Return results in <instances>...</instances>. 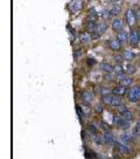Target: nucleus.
Returning a JSON list of instances; mask_svg holds the SVG:
<instances>
[{"label": "nucleus", "mask_w": 140, "mask_h": 159, "mask_svg": "<svg viewBox=\"0 0 140 159\" xmlns=\"http://www.w3.org/2000/svg\"><path fill=\"white\" fill-rule=\"evenodd\" d=\"M107 29V24L106 22H99V24H97L96 28L93 29V38H98L101 35H103Z\"/></svg>", "instance_id": "2"}, {"label": "nucleus", "mask_w": 140, "mask_h": 159, "mask_svg": "<svg viewBox=\"0 0 140 159\" xmlns=\"http://www.w3.org/2000/svg\"><path fill=\"white\" fill-rule=\"evenodd\" d=\"M120 82V86H123V87H130L131 86V84H132V79L131 77H128V76H126V77H124L122 81H119Z\"/></svg>", "instance_id": "18"}, {"label": "nucleus", "mask_w": 140, "mask_h": 159, "mask_svg": "<svg viewBox=\"0 0 140 159\" xmlns=\"http://www.w3.org/2000/svg\"><path fill=\"white\" fill-rule=\"evenodd\" d=\"M106 1H107V3H117L118 0H106Z\"/></svg>", "instance_id": "37"}, {"label": "nucleus", "mask_w": 140, "mask_h": 159, "mask_svg": "<svg viewBox=\"0 0 140 159\" xmlns=\"http://www.w3.org/2000/svg\"><path fill=\"white\" fill-rule=\"evenodd\" d=\"M123 59H124V57H122V55H117V56L114 57V60H116V62H117V65H119V63L123 61Z\"/></svg>", "instance_id": "33"}, {"label": "nucleus", "mask_w": 140, "mask_h": 159, "mask_svg": "<svg viewBox=\"0 0 140 159\" xmlns=\"http://www.w3.org/2000/svg\"><path fill=\"white\" fill-rule=\"evenodd\" d=\"M102 126H103V129H104L105 131H110V126H109V124H106L105 122H102Z\"/></svg>", "instance_id": "32"}, {"label": "nucleus", "mask_w": 140, "mask_h": 159, "mask_svg": "<svg viewBox=\"0 0 140 159\" xmlns=\"http://www.w3.org/2000/svg\"><path fill=\"white\" fill-rule=\"evenodd\" d=\"M132 133H133L134 137H138V138H140V122H138V123L133 126Z\"/></svg>", "instance_id": "21"}, {"label": "nucleus", "mask_w": 140, "mask_h": 159, "mask_svg": "<svg viewBox=\"0 0 140 159\" xmlns=\"http://www.w3.org/2000/svg\"><path fill=\"white\" fill-rule=\"evenodd\" d=\"M135 13L133 12L132 9H127V12H126V21H127V24L130 25V26H133L134 22H135Z\"/></svg>", "instance_id": "7"}, {"label": "nucleus", "mask_w": 140, "mask_h": 159, "mask_svg": "<svg viewBox=\"0 0 140 159\" xmlns=\"http://www.w3.org/2000/svg\"><path fill=\"white\" fill-rule=\"evenodd\" d=\"M92 98H93V95H92L91 92H89V91H84V92L82 94V100H83V102H85V103H90V102L92 101Z\"/></svg>", "instance_id": "16"}, {"label": "nucleus", "mask_w": 140, "mask_h": 159, "mask_svg": "<svg viewBox=\"0 0 140 159\" xmlns=\"http://www.w3.org/2000/svg\"><path fill=\"white\" fill-rule=\"evenodd\" d=\"M127 98L130 102L135 103L140 101V87H132L127 91Z\"/></svg>", "instance_id": "1"}, {"label": "nucleus", "mask_w": 140, "mask_h": 159, "mask_svg": "<svg viewBox=\"0 0 140 159\" xmlns=\"http://www.w3.org/2000/svg\"><path fill=\"white\" fill-rule=\"evenodd\" d=\"M112 96H113V95H112L111 92L103 94V96H102V101H103V103H105V104H111Z\"/></svg>", "instance_id": "17"}, {"label": "nucleus", "mask_w": 140, "mask_h": 159, "mask_svg": "<svg viewBox=\"0 0 140 159\" xmlns=\"http://www.w3.org/2000/svg\"><path fill=\"white\" fill-rule=\"evenodd\" d=\"M135 16H137V19H139V20H140V9H139L138 12L135 13Z\"/></svg>", "instance_id": "35"}, {"label": "nucleus", "mask_w": 140, "mask_h": 159, "mask_svg": "<svg viewBox=\"0 0 140 159\" xmlns=\"http://www.w3.org/2000/svg\"><path fill=\"white\" fill-rule=\"evenodd\" d=\"M88 20H89V22H96V24H97V14H96V13H91V14L89 15Z\"/></svg>", "instance_id": "29"}, {"label": "nucleus", "mask_w": 140, "mask_h": 159, "mask_svg": "<svg viewBox=\"0 0 140 159\" xmlns=\"http://www.w3.org/2000/svg\"><path fill=\"white\" fill-rule=\"evenodd\" d=\"M130 125H131V124H130V121H125V119H124V121L122 122V124L119 125V128L123 129L124 131H126L128 128H130Z\"/></svg>", "instance_id": "26"}, {"label": "nucleus", "mask_w": 140, "mask_h": 159, "mask_svg": "<svg viewBox=\"0 0 140 159\" xmlns=\"http://www.w3.org/2000/svg\"><path fill=\"white\" fill-rule=\"evenodd\" d=\"M80 40L83 44H89L90 40H91V35L88 33V32H83V33L80 34Z\"/></svg>", "instance_id": "14"}, {"label": "nucleus", "mask_w": 140, "mask_h": 159, "mask_svg": "<svg viewBox=\"0 0 140 159\" xmlns=\"http://www.w3.org/2000/svg\"><path fill=\"white\" fill-rule=\"evenodd\" d=\"M96 110H97V111H102L103 109H102V107H98V105H97V107H96Z\"/></svg>", "instance_id": "36"}, {"label": "nucleus", "mask_w": 140, "mask_h": 159, "mask_svg": "<svg viewBox=\"0 0 140 159\" xmlns=\"http://www.w3.org/2000/svg\"><path fill=\"white\" fill-rule=\"evenodd\" d=\"M109 47H110L112 50L117 51V50H119V49L122 48V44L119 42V40H118V39H113V40H110Z\"/></svg>", "instance_id": "11"}, {"label": "nucleus", "mask_w": 140, "mask_h": 159, "mask_svg": "<svg viewBox=\"0 0 140 159\" xmlns=\"http://www.w3.org/2000/svg\"><path fill=\"white\" fill-rule=\"evenodd\" d=\"M104 80H107V81H110V80H112V74H109V73H105V76H104Z\"/></svg>", "instance_id": "34"}, {"label": "nucleus", "mask_w": 140, "mask_h": 159, "mask_svg": "<svg viewBox=\"0 0 140 159\" xmlns=\"http://www.w3.org/2000/svg\"><path fill=\"white\" fill-rule=\"evenodd\" d=\"M102 137H103L104 143L107 144V145H111L112 146V145H116L117 144V139H116L114 135L112 132H110V131H105Z\"/></svg>", "instance_id": "3"}, {"label": "nucleus", "mask_w": 140, "mask_h": 159, "mask_svg": "<svg viewBox=\"0 0 140 159\" xmlns=\"http://www.w3.org/2000/svg\"><path fill=\"white\" fill-rule=\"evenodd\" d=\"M127 89H126V87H123V86H117L114 89H113V91H112V94H114V95H118V96H123V95H127Z\"/></svg>", "instance_id": "10"}, {"label": "nucleus", "mask_w": 140, "mask_h": 159, "mask_svg": "<svg viewBox=\"0 0 140 159\" xmlns=\"http://www.w3.org/2000/svg\"><path fill=\"white\" fill-rule=\"evenodd\" d=\"M123 57H124L125 60H127V61H131V60L134 57V54H133L132 51H130V50H125L124 54H123Z\"/></svg>", "instance_id": "23"}, {"label": "nucleus", "mask_w": 140, "mask_h": 159, "mask_svg": "<svg viewBox=\"0 0 140 159\" xmlns=\"http://www.w3.org/2000/svg\"><path fill=\"white\" fill-rule=\"evenodd\" d=\"M82 8V0H74L71 6H70V9L72 13H76L78 11H81Z\"/></svg>", "instance_id": "12"}, {"label": "nucleus", "mask_w": 140, "mask_h": 159, "mask_svg": "<svg viewBox=\"0 0 140 159\" xmlns=\"http://www.w3.org/2000/svg\"><path fill=\"white\" fill-rule=\"evenodd\" d=\"M126 110H127V108H126V105H125V104H120L119 107H118V112H119L120 115H123Z\"/></svg>", "instance_id": "30"}, {"label": "nucleus", "mask_w": 140, "mask_h": 159, "mask_svg": "<svg viewBox=\"0 0 140 159\" xmlns=\"http://www.w3.org/2000/svg\"><path fill=\"white\" fill-rule=\"evenodd\" d=\"M139 36H140V29H139Z\"/></svg>", "instance_id": "39"}, {"label": "nucleus", "mask_w": 140, "mask_h": 159, "mask_svg": "<svg viewBox=\"0 0 140 159\" xmlns=\"http://www.w3.org/2000/svg\"><path fill=\"white\" fill-rule=\"evenodd\" d=\"M138 115H139V117H140V108L138 109Z\"/></svg>", "instance_id": "38"}, {"label": "nucleus", "mask_w": 140, "mask_h": 159, "mask_svg": "<svg viewBox=\"0 0 140 159\" xmlns=\"http://www.w3.org/2000/svg\"><path fill=\"white\" fill-rule=\"evenodd\" d=\"M120 9H122V7L119 6V5H117V4H114V5H112V7H111V14L112 15H118L120 13Z\"/></svg>", "instance_id": "20"}, {"label": "nucleus", "mask_w": 140, "mask_h": 159, "mask_svg": "<svg viewBox=\"0 0 140 159\" xmlns=\"http://www.w3.org/2000/svg\"><path fill=\"white\" fill-rule=\"evenodd\" d=\"M122 117H123L125 121H130V122H131V121H132V118H133V116H132V112L127 109V110H126V111L122 115Z\"/></svg>", "instance_id": "22"}, {"label": "nucleus", "mask_w": 140, "mask_h": 159, "mask_svg": "<svg viewBox=\"0 0 140 159\" xmlns=\"http://www.w3.org/2000/svg\"><path fill=\"white\" fill-rule=\"evenodd\" d=\"M101 69L105 73H109V74H112L114 73V67H112L111 65H109V63H102L101 65Z\"/></svg>", "instance_id": "15"}, {"label": "nucleus", "mask_w": 140, "mask_h": 159, "mask_svg": "<svg viewBox=\"0 0 140 159\" xmlns=\"http://www.w3.org/2000/svg\"><path fill=\"white\" fill-rule=\"evenodd\" d=\"M133 137H134L133 133L127 132V131H124V132H122L120 136H119V142L125 143V144H130V143L133 141Z\"/></svg>", "instance_id": "5"}, {"label": "nucleus", "mask_w": 140, "mask_h": 159, "mask_svg": "<svg viewBox=\"0 0 140 159\" xmlns=\"http://www.w3.org/2000/svg\"><path fill=\"white\" fill-rule=\"evenodd\" d=\"M112 28H113V30H117V32H120V30H123V26H124V24H123V20L122 19H119V18H117V19H114L113 21H112Z\"/></svg>", "instance_id": "8"}, {"label": "nucleus", "mask_w": 140, "mask_h": 159, "mask_svg": "<svg viewBox=\"0 0 140 159\" xmlns=\"http://www.w3.org/2000/svg\"><path fill=\"white\" fill-rule=\"evenodd\" d=\"M102 18H103V20H109L110 19V16L112 15L111 14V11L110 9H107V8H104V9H102Z\"/></svg>", "instance_id": "19"}, {"label": "nucleus", "mask_w": 140, "mask_h": 159, "mask_svg": "<svg viewBox=\"0 0 140 159\" xmlns=\"http://www.w3.org/2000/svg\"><path fill=\"white\" fill-rule=\"evenodd\" d=\"M126 73L128 74V75H133V74L135 73V68H134V66H132V65H127V67H126Z\"/></svg>", "instance_id": "27"}, {"label": "nucleus", "mask_w": 140, "mask_h": 159, "mask_svg": "<svg viewBox=\"0 0 140 159\" xmlns=\"http://www.w3.org/2000/svg\"><path fill=\"white\" fill-rule=\"evenodd\" d=\"M124 121L123 117H120V116H117V115H113V124L117 125V126H119L122 124V122Z\"/></svg>", "instance_id": "25"}, {"label": "nucleus", "mask_w": 140, "mask_h": 159, "mask_svg": "<svg viewBox=\"0 0 140 159\" xmlns=\"http://www.w3.org/2000/svg\"><path fill=\"white\" fill-rule=\"evenodd\" d=\"M120 104H123V101H122V97L120 96H118V95H114L113 94V96H112V101H111V104L112 107H119Z\"/></svg>", "instance_id": "13"}, {"label": "nucleus", "mask_w": 140, "mask_h": 159, "mask_svg": "<svg viewBox=\"0 0 140 159\" xmlns=\"http://www.w3.org/2000/svg\"><path fill=\"white\" fill-rule=\"evenodd\" d=\"M116 146L118 147V150H119L122 153H124V154H130V153L132 152V149L130 147V145H128V144H125V143H122V142H119V141L117 142Z\"/></svg>", "instance_id": "6"}, {"label": "nucleus", "mask_w": 140, "mask_h": 159, "mask_svg": "<svg viewBox=\"0 0 140 159\" xmlns=\"http://www.w3.org/2000/svg\"><path fill=\"white\" fill-rule=\"evenodd\" d=\"M114 74L117 76H119V75H123V74H125V71H124V69H123V67L120 66V65H117L116 67H114Z\"/></svg>", "instance_id": "24"}, {"label": "nucleus", "mask_w": 140, "mask_h": 159, "mask_svg": "<svg viewBox=\"0 0 140 159\" xmlns=\"http://www.w3.org/2000/svg\"><path fill=\"white\" fill-rule=\"evenodd\" d=\"M139 67H140V61H139Z\"/></svg>", "instance_id": "40"}, {"label": "nucleus", "mask_w": 140, "mask_h": 159, "mask_svg": "<svg viewBox=\"0 0 140 159\" xmlns=\"http://www.w3.org/2000/svg\"><path fill=\"white\" fill-rule=\"evenodd\" d=\"M140 41V36H139V32L132 29L128 34V42L131 44V46H137Z\"/></svg>", "instance_id": "4"}, {"label": "nucleus", "mask_w": 140, "mask_h": 159, "mask_svg": "<svg viewBox=\"0 0 140 159\" xmlns=\"http://www.w3.org/2000/svg\"><path fill=\"white\" fill-rule=\"evenodd\" d=\"M117 39L119 40V42H120L122 45H125L126 41L128 40V34H127V32H126V30H120V32H118Z\"/></svg>", "instance_id": "9"}, {"label": "nucleus", "mask_w": 140, "mask_h": 159, "mask_svg": "<svg viewBox=\"0 0 140 159\" xmlns=\"http://www.w3.org/2000/svg\"><path fill=\"white\" fill-rule=\"evenodd\" d=\"M81 110H82V112H83L84 116H89V113H90V109H89L88 105H82V107H81Z\"/></svg>", "instance_id": "28"}, {"label": "nucleus", "mask_w": 140, "mask_h": 159, "mask_svg": "<svg viewBox=\"0 0 140 159\" xmlns=\"http://www.w3.org/2000/svg\"><path fill=\"white\" fill-rule=\"evenodd\" d=\"M81 55H82V50H80V49H76L74 51V56H75V59H78V57H81Z\"/></svg>", "instance_id": "31"}]
</instances>
